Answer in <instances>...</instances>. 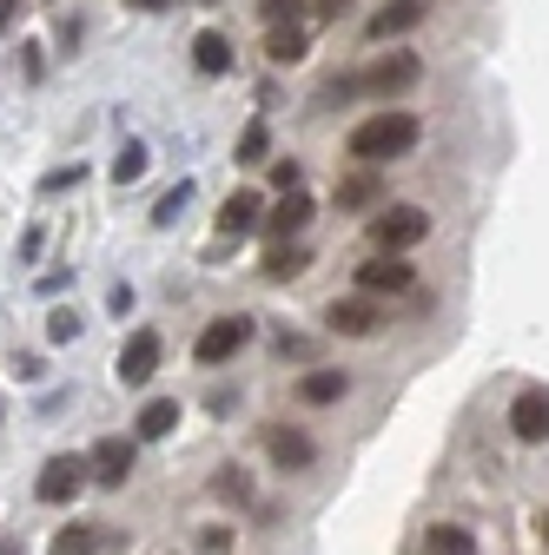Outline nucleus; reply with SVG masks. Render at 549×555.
I'll return each mask as SVG.
<instances>
[{"label":"nucleus","instance_id":"nucleus-1","mask_svg":"<svg viewBox=\"0 0 549 555\" xmlns=\"http://www.w3.org/2000/svg\"><path fill=\"white\" fill-rule=\"evenodd\" d=\"M418 139H424L418 113H404V106H384V113H371V119H358V126L345 132V153H352L358 166H384V159H404V153H418Z\"/></svg>","mask_w":549,"mask_h":555},{"label":"nucleus","instance_id":"nucleus-2","mask_svg":"<svg viewBox=\"0 0 549 555\" xmlns=\"http://www.w3.org/2000/svg\"><path fill=\"white\" fill-rule=\"evenodd\" d=\"M418 74H424V66H418V53H404V47H397V53H384V60H371V66H365V74H337V80H324V93H318V100H324V106H345L352 93H371V100H391V93H404V87H410V80H418Z\"/></svg>","mask_w":549,"mask_h":555},{"label":"nucleus","instance_id":"nucleus-3","mask_svg":"<svg viewBox=\"0 0 549 555\" xmlns=\"http://www.w3.org/2000/svg\"><path fill=\"white\" fill-rule=\"evenodd\" d=\"M424 238H431V212H424V205H384V212L371 219V245L384 258H404L410 245H424Z\"/></svg>","mask_w":549,"mask_h":555},{"label":"nucleus","instance_id":"nucleus-4","mask_svg":"<svg viewBox=\"0 0 549 555\" xmlns=\"http://www.w3.org/2000/svg\"><path fill=\"white\" fill-rule=\"evenodd\" d=\"M252 344V318H213L199 331V344H192V364H205V371H219V364H232L239 351Z\"/></svg>","mask_w":549,"mask_h":555},{"label":"nucleus","instance_id":"nucleus-5","mask_svg":"<svg viewBox=\"0 0 549 555\" xmlns=\"http://www.w3.org/2000/svg\"><path fill=\"white\" fill-rule=\"evenodd\" d=\"M87 469H93V482L119 490V482L140 469V437H100V443L87 450Z\"/></svg>","mask_w":549,"mask_h":555},{"label":"nucleus","instance_id":"nucleus-6","mask_svg":"<svg viewBox=\"0 0 549 555\" xmlns=\"http://www.w3.org/2000/svg\"><path fill=\"white\" fill-rule=\"evenodd\" d=\"M87 482H93V469H87V456H53V463L40 469V482H34V496L60 509V503H74V496L87 490Z\"/></svg>","mask_w":549,"mask_h":555},{"label":"nucleus","instance_id":"nucleus-7","mask_svg":"<svg viewBox=\"0 0 549 555\" xmlns=\"http://www.w3.org/2000/svg\"><path fill=\"white\" fill-rule=\"evenodd\" d=\"M510 437L516 443H549V390L542 384L510 397Z\"/></svg>","mask_w":549,"mask_h":555},{"label":"nucleus","instance_id":"nucleus-8","mask_svg":"<svg viewBox=\"0 0 549 555\" xmlns=\"http://www.w3.org/2000/svg\"><path fill=\"white\" fill-rule=\"evenodd\" d=\"M410 285H418V264H410V258H365L358 264V292L371 298H397V292H410Z\"/></svg>","mask_w":549,"mask_h":555},{"label":"nucleus","instance_id":"nucleus-9","mask_svg":"<svg viewBox=\"0 0 549 555\" xmlns=\"http://www.w3.org/2000/svg\"><path fill=\"white\" fill-rule=\"evenodd\" d=\"M113 371H119L126 390H140V384L159 371V331H132V337L119 344V364H113Z\"/></svg>","mask_w":549,"mask_h":555},{"label":"nucleus","instance_id":"nucleus-10","mask_svg":"<svg viewBox=\"0 0 549 555\" xmlns=\"http://www.w3.org/2000/svg\"><path fill=\"white\" fill-rule=\"evenodd\" d=\"M378 324H384V311H378L365 292H358V298H331V305H324V331H337V337H371Z\"/></svg>","mask_w":549,"mask_h":555},{"label":"nucleus","instance_id":"nucleus-11","mask_svg":"<svg viewBox=\"0 0 549 555\" xmlns=\"http://www.w3.org/2000/svg\"><path fill=\"white\" fill-rule=\"evenodd\" d=\"M265 456L279 463V469H311V463H318V443H311L298 424H271V430H265Z\"/></svg>","mask_w":549,"mask_h":555},{"label":"nucleus","instance_id":"nucleus-12","mask_svg":"<svg viewBox=\"0 0 549 555\" xmlns=\"http://www.w3.org/2000/svg\"><path fill=\"white\" fill-rule=\"evenodd\" d=\"M331 205H337V212H371V205H384V172L378 166L345 172V179H337V192H331Z\"/></svg>","mask_w":549,"mask_h":555},{"label":"nucleus","instance_id":"nucleus-13","mask_svg":"<svg viewBox=\"0 0 549 555\" xmlns=\"http://www.w3.org/2000/svg\"><path fill=\"white\" fill-rule=\"evenodd\" d=\"M345 397H352V371H337V364L298 377V403L305 410H331V403H345Z\"/></svg>","mask_w":549,"mask_h":555},{"label":"nucleus","instance_id":"nucleus-14","mask_svg":"<svg viewBox=\"0 0 549 555\" xmlns=\"http://www.w3.org/2000/svg\"><path fill=\"white\" fill-rule=\"evenodd\" d=\"M311 212H318V205H311L305 192H285V205H271V212H265L271 245H298V232L311 225Z\"/></svg>","mask_w":549,"mask_h":555},{"label":"nucleus","instance_id":"nucleus-15","mask_svg":"<svg viewBox=\"0 0 549 555\" xmlns=\"http://www.w3.org/2000/svg\"><path fill=\"white\" fill-rule=\"evenodd\" d=\"M424 21V0H391V8H378L371 21H365V40L378 47V40H391V34H410Z\"/></svg>","mask_w":549,"mask_h":555},{"label":"nucleus","instance_id":"nucleus-16","mask_svg":"<svg viewBox=\"0 0 549 555\" xmlns=\"http://www.w3.org/2000/svg\"><path fill=\"white\" fill-rule=\"evenodd\" d=\"M252 225H265V198L258 192H232L219 205V238H245Z\"/></svg>","mask_w":549,"mask_h":555},{"label":"nucleus","instance_id":"nucleus-17","mask_svg":"<svg viewBox=\"0 0 549 555\" xmlns=\"http://www.w3.org/2000/svg\"><path fill=\"white\" fill-rule=\"evenodd\" d=\"M192 66L205 80H219V74H232V40L219 34V27H205L199 40H192Z\"/></svg>","mask_w":549,"mask_h":555},{"label":"nucleus","instance_id":"nucleus-18","mask_svg":"<svg viewBox=\"0 0 549 555\" xmlns=\"http://www.w3.org/2000/svg\"><path fill=\"white\" fill-rule=\"evenodd\" d=\"M179 430V397H153L146 410H140V424H132V437L140 443H159V437H173Z\"/></svg>","mask_w":549,"mask_h":555},{"label":"nucleus","instance_id":"nucleus-19","mask_svg":"<svg viewBox=\"0 0 549 555\" xmlns=\"http://www.w3.org/2000/svg\"><path fill=\"white\" fill-rule=\"evenodd\" d=\"M258 271L271 278V285H285V278H305V271H311V251H305V245H271Z\"/></svg>","mask_w":549,"mask_h":555},{"label":"nucleus","instance_id":"nucleus-20","mask_svg":"<svg viewBox=\"0 0 549 555\" xmlns=\"http://www.w3.org/2000/svg\"><path fill=\"white\" fill-rule=\"evenodd\" d=\"M305 53H311V40H305L298 27H271V34H265V60H271V66H298Z\"/></svg>","mask_w":549,"mask_h":555},{"label":"nucleus","instance_id":"nucleus-21","mask_svg":"<svg viewBox=\"0 0 549 555\" xmlns=\"http://www.w3.org/2000/svg\"><path fill=\"white\" fill-rule=\"evenodd\" d=\"M146 166H153L146 139H126V146H119V159H113V185H132V179H146Z\"/></svg>","mask_w":549,"mask_h":555},{"label":"nucleus","instance_id":"nucleus-22","mask_svg":"<svg viewBox=\"0 0 549 555\" xmlns=\"http://www.w3.org/2000/svg\"><path fill=\"white\" fill-rule=\"evenodd\" d=\"M93 548H100V529H93V522H66L47 555H93Z\"/></svg>","mask_w":549,"mask_h":555},{"label":"nucleus","instance_id":"nucleus-23","mask_svg":"<svg viewBox=\"0 0 549 555\" xmlns=\"http://www.w3.org/2000/svg\"><path fill=\"white\" fill-rule=\"evenodd\" d=\"M265 153H271V126H265V119H252V126L239 132V153H232V159H239V166H258Z\"/></svg>","mask_w":549,"mask_h":555},{"label":"nucleus","instance_id":"nucleus-24","mask_svg":"<svg viewBox=\"0 0 549 555\" xmlns=\"http://www.w3.org/2000/svg\"><path fill=\"white\" fill-rule=\"evenodd\" d=\"M80 337V311L74 305H53L47 311V344H74Z\"/></svg>","mask_w":549,"mask_h":555},{"label":"nucleus","instance_id":"nucleus-25","mask_svg":"<svg viewBox=\"0 0 549 555\" xmlns=\"http://www.w3.org/2000/svg\"><path fill=\"white\" fill-rule=\"evenodd\" d=\"M431 555H470V529L437 522V529H431Z\"/></svg>","mask_w":549,"mask_h":555},{"label":"nucleus","instance_id":"nucleus-26","mask_svg":"<svg viewBox=\"0 0 549 555\" xmlns=\"http://www.w3.org/2000/svg\"><path fill=\"white\" fill-rule=\"evenodd\" d=\"M186 198H192V185H186V179H179V185H173V192H166V198H159V205H153V225H173V219H179V212H186Z\"/></svg>","mask_w":549,"mask_h":555},{"label":"nucleus","instance_id":"nucleus-27","mask_svg":"<svg viewBox=\"0 0 549 555\" xmlns=\"http://www.w3.org/2000/svg\"><path fill=\"white\" fill-rule=\"evenodd\" d=\"M213 490H219L226 503H252V482H245L239 469H226V476H213Z\"/></svg>","mask_w":549,"mask_h":555},{"label":"nucleus","instance_id":"nucleus-28","mask_svg":"<svg viewBox=\"0 0 549 555\" xmlns=\"http://www.w3.org/2000/svg\"><path fill=\"white\" fill-rule=\"evenodd\" d=\"M258 14L279 27V21H298V14H305V0H258Z\"/></svg>","mask_w":549,"mask_h":555},{"label":"nucleus","instance_id":"nucleus-29","mask_svg":"<svg viewBox=\"0 0 549 555\" xmlns=\"http://www.w3.org/2000/svg\"><path fill=\"white\" fill-rule=\"evenodd\" d=\"M80 179H87V166H60V172L40 179V192H66V185H80Z\"/></svg>","mask_w":549,"mask_h":555},{"label":"nucleus","instance_id":"nucleus-30","mask_svg":"<svg viewBox=\"0 0 549 555\" xmlns=\"http://www.w3.org/2000/svg\"><path fill=\"white\" fill-rule=\"evenodd\" d=\"M226 548H232V529H205L199 535V555H226Z\"/></svg>","mask_w":549,"mask_h":555},{"label":"nucleus","instance_id":"nucleus-31","mask_svg":"<svg viewBox=\"0 0 549 555\" xmlns=\"http://www.w3.org/2000/svg\"><path fill=\"white\" fill-rule=\"evenodd\" d=\"M271 185H279V192H298V166L279 159V166H271Z\"/></svg>","mask_w":549,"mask_h":555},{"label":"nucleus","instance_id":"nucleus-32","mask_svg":"<svg viewBox=\"0 0 549 555\" xmlns=\"http://www.w3.org/2000/svg\"><path fill=\"white\" fill-rule=\"evenodd\" d=\"M345 8H352V0H318V14H324V21H337Z\"/></svg>","mask_w":549,"mask_h":555},{"label":"nucleus","instance_id":"nucleus-33","mask_svg":"<svg viewBox=\"0 0 549 555\" xmlns=\"http://www.w3.org/2000/svg\"><path fill=\"white\" fill-rule=\"evenodd\" d=\"M8 21H14V0H0V34H8Z\"/></svg>","mask_w":549,"mask_h":555},{"label":"nucleus","instance_id":"nucleus-34","mask_svg":"<svg viewBox=\"0 0 549 555\" xmlns=\"http://www.w3.org/2000/svg\"><path fill=\"white\" fill-rule=\"evenodd\" d=\"M132 8H146V14H159V8H166V0H132Z\"/></svg>","mask_w":549,"mask_h":555},{"label":"nucleus","instance_id":"nucleus-35","mask_svg":"<svg viewBox=\"0 0 549 555\" xmlns=\"http://www.w3.org/2000/svg\"><path fill=\"white\" fill-rule=\"evenodd\" d=\"M542 542H549V509H542Z\"/></svg>","mask_w":549,"mask_h":555}]
</instances>
